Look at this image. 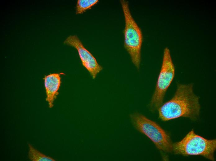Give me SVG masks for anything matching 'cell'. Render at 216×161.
Instances as JSON below:
<instances>
[{
  "instance_id": "5b68a950",
  "label": "cell",
  "mask_w": 216,
  "mask_h": 161,
  "mask_svg": "<svg viewBox=\"0 0 216 161\" xmlns=\"http://www.w3.org/2000/svg\"><path fill=\"white\" fill-rule=\"evenodd\" d=\"M175 75V67L170 52L168 47L164 48L160 70L155 89L149 104L152 111L158 110L163 104L166 92Z\"/></svg>"
},
{
  "instance_id": "52a82bcc",
  "label": "cell",
  "mask_w": 216,
  "mask_h": 161,
  "mask_svg": "<svg viewBox=\"0 0 216 161\" xmlns=\"http://www.w3.org/2000/svg\"><path fill=\"white\" fill-rule=\"evenodd\" d=\"M61 74L51 73L45 76L43 78L46 95V100L50 108L53 107L54 101L59 94L61 83Z\"/></svg>"
},
{
  "instance_id": "7a4b0ae2",
  "label": "cell",
  "mask_w": 216,
  "mask_h": 161,
  "mask_svg": "<svg viewBox=\"0 0 216 161\" xmlns=\"http://www.w3.org/2000/svg\"><path fill=\"white\" fill-rule=\"evenodd\" d=\"M216 149V139H206L196 134L193 129L173 146L175 154L185 156L201 155L212 161L214 160Z\"/></svg>"
},
{
  "instance_id": "9c48e42d",
  "label": "cell",
  "mask_w": 216,
  "mask_h": 161,
  "mask_svg": "<svg viewBox=\"0 0 216 161\" xmlns=\"http://www.w3.org/2000/svg\"><path fill=\"white\" fill-rule=\"evenodd\" d=\"M98 2L97 0H78L76 6V14L83 13L86 10L90 9Z\"/></svg>"
},
{
  "instance_id": "ba28073f",
  "label": "cell",
  "mask_w": 216,
  "mask_h": 161,
  "mask_svg": "<svg viewBox=\"0 0 216 161\" xmlns=\"http://www.w3.org/2000/svg\"><path fill=\"white\" fill-rule=\"evenodd\" d=\"M28 158L32 161H55L51 157L46 155L35 149L31 144H28Z\"/></svg>"
},
{
  "instance_id": "277c9868",
  "label": "cell",
  "mask_w": 216,
  "mask_h": 161,
  "mask_svg": "<svg viewBox=\"0 0 216 161\" xmlns=\"http://www.w3.org/2000/svg\"><path fill=\"white\" fill-rule=\"evenodd\" d=\"M130 117L135 128L149 138L158 149L166 153L173 151L169 135L156 122L138 113H133Z\"/></svg>"
},
{
  "instance_id": "8992f818",
  "label": "cell",
  "mask_w": 216,
  "mask_h": 161,
  "mask_svg": "<svg viewBox=\"0 0 216 161\" xmlns=\"http://www.w3.org/2000/svg\"><path fill=\"white\" fill-rule=\"evenodd\" d=\"M64 43L74 47L78 51L83 66L87 69L93 79L102 70V67L95 58L83 46L78 37L71 35L65 41Z\"/></svg>"
},
{
  "instance_id": "6da1fadb",
  "label": "cell",
  "mask_w": 216,
  "mask_h": 161,
  "mask_svg": "<svg viewBox=\"0 0 216 161\" xmlns=\"http://www.w3.org/2000/svg\"><path fill=\"white\" fill-rule=\"evenodd\" d=\"M193 83H178L175 93L159 108V118L166 121L181 117L196 120L199 117V97L193 92Z\"/></svg>"
},
{
  "instance_id": "3957f363",
  "label": "cell",
  "mask_w": 216,
  "mask_h": 161,
  "mask_svg": "<svg viewBox=\"0 0 216 161\" xmlns=\"http://www.w3.org/2000/svg\"><path fill=\"white\" fill-rule=\"evenodd\" d=\"M120 2L125 22L124 46L129 54L132 63L139 69L141 61L142 33L131 15L128 2L124 0H121Z\"/></svg>"
}]
</instances>
